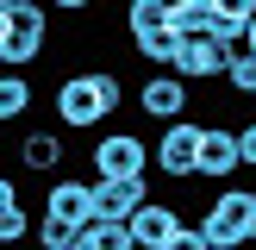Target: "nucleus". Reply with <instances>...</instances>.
<instances>
[{"mask_svg":"<svg viewBox=\"0 0 256 250\" xmlns=\"http://www.w3.org/2000/svg\"><path fill=\"white\" fill-rule=\"evenodd\" d=\"M44 44H50V6L44 0H19L12 19H6V32H0V75L32 69V62L44 56Z\"/></svg>","mask_w":256,"mask_h":250,"instance_id":"f03ea898","label":"nucleus"},{"mask_svg":"<svg viewBox=\"0 0 256 250\" xmlns=\"http://www.w3.org/2000/svg\"><path fill=\"white\" fill-rule=\"evenodd\" d=\"M238 132L232 125H200V156H194V182H219V175H238Z\"/></svg>","mask_w":256,"mask_h":250,"instance_id":"9b49d317","label":"nucleus"},{"mask_svg":"<svg viewBox=\"0 0 256 250\" xmlns=\"http://www.w3.org/2000/svg\"><path fill=\"white\" fill-rule=\"evenodd\" d=\"M225 56H232V50H225L212 32H200V38H175V62H169V75H182L188 88H194V82H219V75H225Z\"/></svg>","mask_w":256,"mask_h":250,"instance_id":"6e6552de","label":"nucleus"},{"mask_svg":"<svg viewBox=\"0 0 256 250\" xmlns=\"http://www.w3.org/2000/svg\"><path fill=\"white\" fill-rule=\"evenodd\" d=\"M169 6H175V0H125V32H132V38L162 32V25H169Z\"/></svg>","mask_w":256,"mask_h":250,"instance_id":"dca6fc26","label":"nucleus"},{"mask_svg":"<svg viewBox=\"0 0 256 250\" xmlns=\"http://www.w3.org/2000/svg\"><path fill=\"white\" fill-rule=\"evenodd\" d=\"M25 238H32V212H25V200H19V206L0 212V250H19Z\"/></svg>","mask_w":256,"mask_h":250,"instance_id":"aec40b11","label":"nucleus"},{"mask_svg":"<svg viewBox=\"0 0 256 250\" xmlns=\"http://www.w3.org/2000/svg\"><path fill=\"white\" fill-rule=\"evenodd\" d=\"M244 50H256V12H250V25H244Z\"/></svg>","mask_w":256,"mask_h":250,"instance_id":"a878e982","label":"nucleus"},{"mask_svg":"<svg viewBox=\"0 0 256 250\" xmlns=\"http://www.w3.org/2000/svg\"><path fill=\"white\" fill-rule=\"evenodd\" d=\"M88 169L100 175H150V144L138 132H100L94 144H88Z\"/></svg>","mask_w":256,"mask_h":250,"instance_id":"20e7f679","label":"nucleus"},{"mask_svg":"<svg viewBox=\"0 0 256 250\" xmlns=\"http://www.w3.org/2000/svg\"><path fill=\"white\" fill-rule=\"evenodd\" d=\"M144 200H150V175H100L94 182V219L125 225Z\"/></svg>","mask_w":256,"mask_h":250,"instance_id":"1a4fd4ad","label":"nucleus"},{"mask_svg":"<svg viewBox=\"0 0 256 250\" xmlns=\"http://www.w3.org/2000/svg\"><path fill=\"white\" fill-rule=\"evenodd\" d=\"M50 106H56V132H88L125 106V82L119 69H69L50 94Z\"/></svg>","mask_w":256,"mask_h":250,"instance_id":"f257e3e1","label":"nucleus"},{"mask_svg":"<svg viewBox=\"0 0 256 250\" xmlns=\"http://www.w3.org/2000/svg\"><path fill=\"white\" fill-rule=\"evenodd\" d=\"M19 200H25V194H19V182L0 169V212H6V206H19Z\"/></svg>","mask_w":256,"mask_h":250,"instance_id":"b1692460","label":"nucleus"},{"mask_svg":"<svg viewBox=\"0 0 256 250\" xmlns=\"http://www.w3.org/2000/svg\"><path fill=\"white\" fill-rule=\"evenodd\" d=\"M82 232L88 225H69V219H32V238H38V250H82Z\"/></svg>","mask_w":256,"mask_h":250,"instance_id":"2eb2a0df","label":"nucleus"},{"mask_svg":"<svg viewBox=\"0 0 256 250\" xmlns=\"http://www.w3.org/2000/svg\"><path fill=\"white\" fill-rule=\"evenodd\" d=\"M250 212H256V188H219V194L200 206V238H206V244H232V250H244Z\"/></svg>","mask_w":256,"mask_h":250,"instance_id":"7ed1b4c3","label":"nucleus"},{"mask_svg":"<svg viewBox=\"0 0 256 250\" xmlns=\"http://www.w3.org/2000/svg\"><path fill=\"white\" fill-rule=\"evenodd\" d=\"M12 162H19L25 175H56L62 162H69V132H56V125L19 132V138H12Z\"/></svg>","mask_w":256,"mask_h":250,"instance_id":"423d86ee","label":"nucleus"},{"mask_svg":"<svg viewBox=\"0 0 256 250\" xmlns=\"http://www.w3.org/2000/svg\"><path fill=\"white\" fill-rule=\"evenodd\" d=\"M138 112H144L150 125H175V119L194 112V88H188L182 75L156 69V75H144V88H138Z\"/></svg>","mask_w":256,"mask_h":250,"instance_id":"39448f33","label":"nucleus"},{"mask_svg":"<svg viewBox=\"0 0 256 250\" xmlns=\"http://www.w3.org/2000/svg\"><path fill=\"white\" fill-rule=\"evenodd\" d=\"M194 156H200V125L194 119L162 125L156 144H150V162H156L162 175H175V182H194Z\"/></svg>","mask_w":256,"mask_h":250,"instance_id":"0eeeda50","label":"nucleus"},{"mask_svg":"<svg viewBox=\"0 0 256 250\" xmlns=\"http://www.w3.org/2000/svg\"><path fill=\"white\" fill-rule=\"evenodd\" d=\"M206 250H232V244H206Z\"/></svg>","mask_w":256,"mask_h":250,"instance_id":"c756f323","label":"nucleus"},{"mask_svg":"<svg viewBox=\"0 0 256 250\" xmlns=\"http://www.w3.org/2000/svg\"><path fill=\"white\" fill-rule=\"evenodd\" d=\"M44 6H56V12H88L94 0H44Z\"/></svg>","mask_w":256,"mask_h":250,"instance_id":"393cba45","label":"nucleus"},{"mask_svg":"<svg viewBox=\"0 0 256 250\" xmlns=\"http://www.w3.org/2000/svg\"><path fill=\"white\" fill-rule=\"evenodd\" d=\"M169 32H175V38L212 32V0H175V6H169Z\"/></svg>","mask_w":256,"mask_h":250,"instance_id":"4468645a","label":"nucleus"},{"mask_svg":"<svg viewBox=\"0 0 256 250\" xmlns=\"http://www.w3.org/2000/svg\"><path fill=\"white\" fill-rule=\"evenodd\" d=\"M244 244H256V212H250V232H244Z\"/></svg>","mask_w":256,"mask_h":250,"instance_id":"cd10ccee","label":"nucleus"},{"mask_svg":"<svg viewBox=\"0 0 256 250\" xmlns=\"http://www.w3.org/2000/svg\"><path fill=\"white\" fill-rule=\"evenodd\" d=\"M82 250H132V232H125V225H106V219H88Z\"/></svg>","mask_w":256,"mask_h":250,"instance_id":"6ab92c4d","label":"nucleus"},{"mask_svg":"<svg viewBox=\"0 0 256 250\" xmlns=\"http://www.w3.org/2000/svg\"><path fill=\"white\" fill-rule=\"evenodd\" d=\"M232 132H238V162H244V169H256V119L232 125Z\"/></svg>","mask_w":256,"mask_h":250,"instance_id":"4be33fe9","label":"nucleus"},{"mask_svg":"<svg viewBox=\"0 0 256 250\" xmlns=\"http://www.w3.org/2000/svg\"><path fill=\"white\" fill-rule=\"evenodd\" d=\"M94 6H100V0H94Z\"/></svg>","mask_w":256,"mask_h":250,"instance_id":"7c9ffc66","label":"nucleus"},{"mask_svg":"<svg viewBox=\"0 0 256 250\" xmlns=\"http://www.w3.org/2000/svg\"><path fill=\"white\" fill-rule=\"evenodd\" d=\"M225 88H232L238 100H256V50H232L225 56V75H219Z\"/></svg>","mask_w":256,"mask_h":250,"instance_id":"f3484780","label":"nucleus"},{"mask_svg":"<svg viewBox=\"0 0 256 250\" xmlns=\"http://www.w3.org/2000/svg\"><path fill=\"white\" fill-rule=\"evenodd\" d=\"M132 250H156V244H132Z\"/></svg>","mask_w":256,"mask_h":250,"instance_id":"c85d7f7f","label":"nucleus"},{"mask_svg":"<svg viewBox=\"0 0 256 250\" xmlns=\"http://www.w3.org/2000/svg\"><path fill=\"white\" fill-rule=\"evenodd\" d=\"M132 50L150 62V69H169V62H175V32H169V25H162V32H144V38H132Z\"/></svg>","mask_w":256,"mask_h":250,"instance_id":"a211bd4d","label":"nucleus"},{"mask_svg":"<svg viewBox=\"0 0 256 250\" xmlns=\"http://www.w3.org/2000/svg\"><path fill=\"white\" fill-rule=\"evenodd\" d=\"M250 12H256V0H212V19L238 25V32H244V25H250Z\"/></svg>","mask_w":256,"mask_h":250,"instance_id":"412c9836","label":"nucleus"},{"mask_svg":"<svg viewBox=\"0 0 256 250\" xmlns=\"http://www.w3.org/2000/svg\"><path fill=\"white\" fill-rule=\"evenodd\" d=\"M32 106H38L32 82H25V75H0V125H19Z\"/></svg>","mask_w":256,"mask_h":250,"instance_id":"ddd939ff","label":"nucleus"},{"mask_svg":"<svg viewBox=\"0 0 256 250\" xmlns=\"http://www.w3.org/2000/svg\"><path fill=\"white\" fill-rule=\"evenodd\" d=\"M44 212L50 219H69V225H88L94 219V175H50Z\"/></svg>","mask_w":256,"mask_h":250,"instance_id":"9d476101","label":"nucleus"},{"mask_svg":"<svg viewBox=\"0 0 256 250\" xmlns=\"http://www.w3.org/2000/svg\"><path fill=\"white\" fill-rule=\"evenodd\" d=\"M12 6H19V0H0V32H6V19H12Z\"/></svg>","mask_w":256,"mask_h":250,"instance_id":"bb28decb","label":"nucleus"},{"mask_svg":"<svg viewBox=\"0 0 256 250\" xmlns=\"http://www.w3.org/2000/svg\"><path fill=\"white\" fill-rule=\"evenodd\" d=\"M182 225H188V212L175 206V200H156V194H150L144 206L125 219V232H132V244H156V250H162L169 232H182Z\"/></svg>","mask_w":256,"mask_h":250,"instance_id":"f8f14e48","label":"nucleus"},{"mask_svg":"<svg viewBox=\"0 0 256 250\" xmlns=\"http://www.w3.org/2000/svg\"><path fill=\"white\" fill-rule=\"evenodd\" d=\"M162 250H206V238H200V225H182V232H169Z\"/></svg>","mask_w":256,"mask_h":250,"instance_id":"5701e85b","label":"nucleus"}]
</instances>
